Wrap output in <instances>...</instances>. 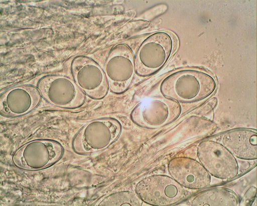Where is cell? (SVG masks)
<instances>
[{
  "label": "cell",
  "instance_id": "1",
  "mask_svg": "<svg viewBox=\"0 0 257 206\" xmlns=\"http://www.w3.org/2000/svg\"><path fill=\"white\" fill-rule=\"evenodd\" d=\"M216 87L214 78L200 70H185L165 78L161 86L163 96L178 102H190L202 100L211 94Z\"/></svg>",
  "mask_w": 257,
  "mask_h": 206
},
{
  "label": "cell",
  "instance_id": "2",
  "mask_svg": "<svg viewBox=\"0 0 257 206\" xmlns=\"http://www.w3.org/2000/svg\"><path fill=\"white\" fill-rule=\"evenodd\" d=\"M178 46V39L172 33L159 32L150 36L144 41L135 56L137 73L141 76L155 73L176 52Z\"/></svg>",
  "mask_w": 257,
  "mask_h": 206
},
{
  "label": "cell",
  "instance_id": "3",
  "mask_svg": "<svg viewBox=\"0 0 257 206\" xmlns=\"http://www.w3.org/2000/svg\"><path fill=\"white\" fill-rule=\"evenodd\" d=\"M120 123L112 118L94 120L84 126L73 141L74 151L80 154H89L109 147L119 137Z\"/></svg>",
  "mask_w": 257,
  "mask_h": 206
},
{
  "label": "cell",
  "instance_id": "4",
  "mask_svg": "<svg viewBox=\"0 0 257 206\" xmlns=\"http://www.w3.org/2000/svg\"><path fill=\"white\" fill-rule=\"evenodd\" d=\"M181 113L179 102L163 96L140 102L132 111L131 117L133 122L140 127L155 129L173 122Z\"/></svg>",
  "mask_w": 257,
  "mask_h": 206
},
{
  "label": "cell",
  "instance_id": "5",
  "mask_svg": "<svg viewBox=\"0 0 257 206\" xmlns=\"http://www.w3.org/2000/svg\"><path fill=\"white\" fill-rule=\"evenodd\" d=\"M136 192L143 202L159 206L175 204L187 195L182 185L172 177L164 175L144 178L137 184Z\"/></svg>",
  "mask_w": 257,
  "mask_h": 206
},
{
  "label": "cell",
  "instance_id": "6",
  "mask_svg": "<svg viewBox=\"0 0 257 206\" xmlns=\"http://www.w3.org/2000/svg\"><path fill=\"white\" fill-rule=\"evenodd\" d=\"M109 87L112 92L121 94L131 86L136 72L135 56L125 44H119L110 52L105 67Z\"/></svg>",
  "mask_w": 257,
  "mask_h": 206
},
{
  "label": "cell",
  "instance_id": "7",
  "mask_svg": "<svg viewBox=\"0 0 257 206\" xmlns=\"http://www.w3.org/2000/svg\"><path fill=\"white\" fill-rule=\"evenodd\" d=\"M200 162L210 175L222 179L236 177L239 171L236 158L218 142L205 140L197 150Z\"/></svg>",
  "mask_w": 257,
  "mask_h": 206
},
{
  "label": "cell",
  "instance_id": "8",
  "mask_svg": "<svg viewBox=\"0 0 257 206\" xmlns=\"http://www.w3.org/2000/svg\"><path fill=\"white\" fill-rule=\"evenodd\" d=\"M63 149L60 144L52 140H39L26 144L13 156L18 168L38 170L48 168L62 157Z\"/></svg>",
  "mask_w": 257,
  "mask_h": 206
},
{
  "label": "cell",
  "instance_id": "9",
  "mask_svg": "<svg viewBox=\"0 0 257 206\" xmlns=\"http://www.w3.org/2000/svg\"><path fill=\"white\" fill-rule=\"evenodd\" d=\"M171 177L185 188L199 190L208 186L211 176L202 164L187 157H178L171 159L168 165Z\"/></svg>",
  "mask_w": 257,
  "mask_h": 206
},
{
  "label": "cell",
  "instance_id": "10",
  "mask_svg": "<svg viewBox=\"0 0 257 206\" xmlns=\"http://www.w3.org/2000/svg\"><path fill=\"white\" fill-rule=\"evenodd\" d=\"M73 73L81 89L94 99H101L108 90V82L98 66L91 59L77 58L73 63Z\"/></svg>",
  "mask_w": 257,
  "mask_h": 206
},
{
  "label": "cell",
  "instance_id": "11",
  "mask_svg": "<svg viewBox=\"0 0 257 206\" xmlns=\"http://www.w3.org/2000/svg\"><path fill=\"white\" fill-rule=\"evenodd\" d=\"M255 131L247 129L228 132L222 139L223 145L234 156L243 160L256 159Z\"/></svg>",
  "mask_w": 257,
  "mask_h": 206
},
{
  "label": "cell",
  "instance_id": "12",
  "mask_svg": "<svg viewBox=\"0 0 257 206\" xmlns=\"http://www.w3.org/2000/svg\"><path fill=\"white\" fill-rule=\"evenodd\" d=\"M238 197L233 191L225 188H215L205 190L197 195L191 201L194 206L228 205L236 206Z\"/></svg>",
  "mask_w": 257,
  "mask_h": 206
},
{
  "label": "cell",
  "instance_id": "13",
  "mask_svg": "<svg viewBox=\"0 0 257 206\" xmlns=\"http://www.w3.org/2000/svg\"><path fill=\"white\" fill-rule=\"evenodd\" d=\"M143 201L136 193L130 191H123L113 193L103 199L100 205H132L140 206Z\"/></svg>",
  "mask_w": 257,
  "mask_h": 206
},
{
  "label": "cell",
  "instance_id": "14",
  "mask_svg": "<svg viewBox=\"0 0 257 206\" xmlns=\"http://www.w3.org/2000/svg\"><path fill=\"white\" fill-rule=\"evenodd\" d=\"M256 196V188L255 187H250L245 193L240 205H251Z\"/></svg>",
  "mask_w": 257,
  "mask_h": 206
}]
</instances>
